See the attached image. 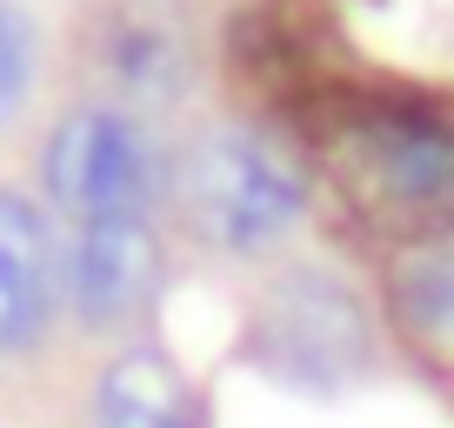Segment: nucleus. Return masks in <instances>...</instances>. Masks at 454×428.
Masks as SVG:
<instances>
[{
  "label": "nucleus",
  "instance_id": "obj_7",
  "mask_svg": "<svg viewBox=\"0 0 454 428\" xmlns=\"http://www.w3.org/2000/svg\"><path fill=\"white\" fill-rule=\"evenodd\" d=\"M60 221L20 181H0V369H27L67 329Z\"/></svg>",
  "mask_w": 454,
  "mask_h": 428
},
{
  "label": "nucleus",
  "instance_id": "obj_8",
  "mask_svg": "<svg viewBox=\"0 0 454 428\" xmlns=\"http://www.w3.org/2000/svg\"><path fill=\"white\" fill-rule=\"evenodd\" d=\"M94 428H207V401L160 342L114 348L94 375Z\"/></svg>",
  "mask_w": 454,
  "mask_h": 428
},
{
  "label": "nucleus",
  "instance_id": "obj_4",
  "mask_svg": "<svg viewBox=\"0 0 454 428\" xmlns=\"http://www.w3.org/2000/svg\"><path fill=\"white\" fill-rule=\"evenodd\" d=\"M74 67L87 94L160 121L194 94L200 47L174 0H87L74 20Z\"/></svg>",
  "mask_w": 454,
  "mask_h": 428
},
{
  "label": "nucleus",
  "instance_id": "obj_3",
  "mask_svg": "<svg viewBox=\"0 0 454 428\" xmlns=\"http://www.w3.org/2000/svg\"><path fill=\"white\" fill-rule=\"evenodd\" d=\"M174 134L154 115H134L121 100L74 94L54 107L34 141V194L60 228L121 221V214H168Z\"/></svg>",
  "mask_w": 454,
  "mask_h": 428
},
{
  "label": "nucleus",
  "instance_id": "obj_11",
  "mask_svg": "<svg viewBox=\"0 0 454 428\" xmlns=\"http://www.w3.org/2000/svg\"><path fill=\"white\" fill-rule=\"evenodd\" d=\"M0 14H7V0H0Z\"/></svg>",
  "mask_w": 454,
  "mask_h": 428
},
{
  "label": "nucleus",
  "instance_id": "obj_1",
  "mask_svg": "<svg viewBox=\"0 0 454 428\" xmlns=\"http://www.w3.org/2000/svg\"><path fill=\"white\" fill-rule=\"evenodd\" d=\"M314 208L308 161L274 128L241 115H207L174 134L168 221L221 261H274L301 242Z\"/></svg>",
  "mask_w": 454,
  "mask_h": 428
},
{
  "label": "nucleus",
  "instance_id": "obj_10",
  "mask_svg": "<svg viewBox=\"0 0 454 428\" xmlns=\"http://www.w3.org/2000/svg\"><path fill=\"white\" fill-rule=\"evenodd\" d=\"M34 81H41V28L20 0H7V14H0V134L27 115Z\"/></svg>",
  "mask_w": 454,
  "mask_h": 428
},
{
  "label": "nucleus",
  "instance_id": "obj_2",
  "mask_svg": "<svg viewBox=\"0 0 454 428\" xmlns=\"http://www.w3.org/2000/svg\"><path fill=\"white\" fill-rule=\"evenodd\" d=\"M241 361L294 395H340L381 369L374 308L334 261L294 255L254 281L241 321Z\"/></svg>",
  "mask_w": 454,
  "mask_h": 428
},
{
  "label": "nucleus",
  "instance_id": "obj_6",
  "mask_svg": "<svg viewBox=\"0 0 454 428\" xmlns=\"http://www.w3.org/2000/svg\"><path fill=\"white\" fill-rule=\"evenodd\" d=\"M60 274H67V329L87 342H141L168 288V234L154 214L81 221L60 228Z\"/></svg>",
  "mask_w": 454,
  "mask_h": 428
},
{
  "label": "nucleus",
  "instance_id": "obj_9",
  "mask_svg": "<svg viewBox=\"0 0 454 428\" xmlns=\"http://www.w3.org/2000/svg\"><path fill=\"white\" fill-rule=\"evenodd\" d=\"M387 301L395 321L414 335L421 348L454 361V228L414 234L387 268Z\"/></svg>",
  "mask_w": 454,
  "mask_h": 428
},
{
  "label": "nucleus",
  "instance_id": "obj_5",
  "mask_svg": "<svg viewBox=\"0 0 454 428\" xmlns=\"http://www.w3.org/2000/svg\"><path fill=\"white\" fill-rule=\"evenodd\" d=\"M340 181L395 228H454V121L421 107H368L334 141Z\"/></svg>",
  "mask_w": 454,
  "mask_h": 428
}]
</instances>
